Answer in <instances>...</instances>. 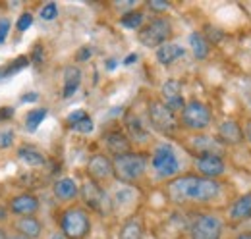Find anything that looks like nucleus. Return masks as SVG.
<instances>
[{"instance_id": "1", "label": "nucleus", "mask_w": 251, "mask_h": 239, "mask_svg": "<svg viewBox=\"0 0 251 239\" xmlns=\"http://www.w3.org/2000/svg\"><path fill=\"white\" fill-rule=\"evenodd\" d=\"M219 193L220 183L217 179H207L201 176H180L166 185V195L176 205L209 203Z\"/></svg>"}, {"instance_id": "2", "label": "nucleus", "mask_w": 251, "mask_h": 239, "mask_svg": "<svg viewBox=\"0 0 251 239\" xmlns=\"http://www.w3.org/2000/svg\"><path fill=\"white\" fill-rule=\"evenodd\" d=\"M114 178H118L124 183H135L147 172V156L141 152H126L112 158Z\"/></svg>"}, {"instance_id": "3", "label": "nucleus", "mask_w": 251, "mask_h": 239, "mask_svg": "<svg viewBox=\"0 0 251 239\" xmlns=\"http://www.w3.org/2000/svg\"><path fill=\"white\" fill-rule=\"evenodd\" d=\"M60 232L66 239H87L91 232V218L85 209L72 207L60 214Z\"/></svg>"}, {"instance_id": "4", "label": "nucleus", "mask_w": 251, "mask_h": 239, "mask_svg": "<svg viewBox=\"0 0 251 239\" xmlns=\"http://www.w3.org/2000/svg\"><path fill=\"white\" fill-rule=\"evenodd\" d=\"M151 166H153L157 178L160 179L174 178L180 172L178 154L170 145H158L153 152V156H151Z\"/></svg>"}, {"instance_id": "5", "label": "nucleus", "mask_w": 251, "mask_h": 239, "mask_svg": "<svg viewBox=\"0 0 251 239\" xmlns=\"http://www.w3.org/2000/svg\"><path fill=\"white\" fill-rule=\"evenodd\" d=\"M170 35H172V24L166 18H155L145 27H141L139 43L145 45L147 48H158V47L166 45Z\"/></svg>"}, {"instance_id": "6", "label": "nucleus", "mask_w": 251, "mask_h": 239, "mask_svg": "<svg viewBox=\"0 0 251 239\" xmlns=\"http://www.w3.org/2000/svg\"><path fill=\"white\" fill-rule=\"evenodd\" d=\"M182 114V125L191 131H203L211 125V110L207 104L199 100H189L186 102Z\"/></svg>"}, {"instance_id": "7", "label": "nucleus", "mask_w": 251, "mask_h": 239, "mask_svg": "<svg viewBox=\"0 0 251 239\" xmlns=\"http://www.w3.org/2000/svg\"><path fill=\"white\" fill-rule=\"evenodd\" d=\"M149 121L151 125L160 131V133H166V135H172L176 129H178V120L176 114L162 102V100H151L149 102Z\"/></svg>"}, {"instance_id": "8", "label": "nucleus", "mask_w": 251, "mask_h": 239, "mask_svg": "<svg viewBox=\"0 0 251 239\" xmlns=\"http://www.w3.org/2000/svg\"><path fill=\"white\" fill-rule=\"evenodd\" d=\"M85 205L99 214H108L112 210V199L106 195V191L93 179H87L79 189Z\"/></svg>"}, {"instance_id": "9", "label": "nucleus", "mask_w": 251, "mask_h": 239, "mask_svg": "<svg viewBox=\"0 0 251 239\" xmlns=\"http://www.w3.org/2000/svg\"><path fill=\"white\" fill-rule=\"evenodd\" d=\"M222 234V222L215 214H201L195 218L189 230L191 239H219Z\"/></svg>"}, {"instance_id": "10", "label": "nucleus", "mask_w": 251, "mask_h": 239, "mask_svg": "<svg viewBox=\"0 0 251 239\" xmlns=\"http://www.w3.org/2000/svg\"><path fill=\"white\" fill-rule=\"evenodd\" d=\"M195 170L201 174V178L215 179L224 174L226 166H224V160L220 158L219 154H215V152H203L195 160Z\"/></svg>"}, {"instance_id": "11", "label": "nucleus", "mask_w": 251, "mask_h": 239, "mask_svg": "<svg viewBox=\"0 0 251 239\" xmlns=\"http://www.w3.org/2000/svg\"><path fill=\"white\" fill-rule=\"evenodd\" d=\"M39 207H41L39 199L31 193H20V195L12 197L8 203V210L12 214H16L18 218L20 216H35L39 212Z\"/></svg>"}, {"instance_id": "12", "label": "nucleus", "mask_w": 251, "mask_h": 239, "mask_svg": "<svg viewBox=\"0 0 251 239\" xmlns=\"http://www.w3.org/2000/svg\"><path fill=\"white\" fill-rule=\"evenodd\" d=\"M87 174L89 178L100 183V181H106L114 176V168H112V160L104 154H95L93 158L89 160L87 164Z\"/></svg>"}, {"instance_id": "13", "label": "nucleus", "mask_w": 251, "mask_h": 239, "mask_svg": "<svg viewBox=\"0 0 251 239\" xmlns=\"http://www.w3.org/2000/svg\"><path fill=\"white\" fill-rule=\"evenodd\" d=\"M162 98H164V104L176 114V112H182L184 106H186V100H184V95H182V85L180 81L176 79H168L164 85H162Z\"/></svg>"}, {"instance_id": "14", "label": "nucleus", "mask_w": 251, "mask_h": 239, "mask_svg": "<svg viewBox=\"0 0 251 239\" xmlns=\"http://www.w3.org/2000/svg\"><path fill=\"white\" fill-rule=\"evenodd\" d=\"M14 232L27 239H39L43 236V224L35 216H20L14 220Z\"/></svg>"}, {"instance_id": "15", "label": "nucleus", "mask_w": 251, "mask_h": 239, "mask_svg": "<svg viewBox=\"0 0 251 239\" xmlns=\"http://www.w3.org/2000/svg\"><path fill=\"white\" fill-rule=\"evenodd\" d=\"M104 145H106V149L110 150L114 156L126 154V152H129V149H131V141H129V137L124 135L122 131H118V129L104 133Z\"/></svg>"}, {"instance_id": "16", "label": "nucleus", "mask_w": 251, "mask_h": 239, "mask_svg": "<svg viewBox=\"0 0 251 239\" xmlns=\"http://www.w3.org/2000/svg\"><path fill=\"white\" fill-rule=\"evenodd\" d=\"M219 137H220V141L226 143V145H238V143L244 141V129H242L236 121L226 120V121L220 123Z\"/></svg>"}, {"instance_id": "17", "label": "nucleus", "mask_w": 251, "mask_h": 239, "mask_svg": "<svg viewBox=\"0 0 251 239\" xmlns=\"http://www.w3.org/2000/svg\"><path fill=\"white\" fill-rule=\"evenodd\" d=\"M126 129H127V137L129 141H137V143H145L149 139V131L145 129V125L141 123V120L135 114H127L126 116Z\"/></svg>"}, {"instance_id": "18", "label": "nucleus", "mask_w": 251, "mask_h": 239, "mask_svg": "<svg viewBox=\"0 0 251 239\" xmlns=\"http://www.w3.org/2000/svg\"><path fill=\"white\" fill-rule=\"evenodd\" d=\"M52 191H54V195H56L60 201H74V199L79 195V187H77V183L72 178L58 179V181L54 183Z\"/></svg>"}, {"instance_id": "19", "label": "nucleus", "mask_w": 251, "mask_h": 239, "mask_svg": "<svg viewBox=\"0 0 251 239\" xmlns=\"http://www.w3.org/2000/svg\"><path fill=\"white\" fill-rule=\"evenodd\" d=\"M79 83H81V72H79V68L68 66L64 70V89H62L64 98H70L75 91L79 89Z\"/></svg>"}, {"instance_id": "20", "label": "nucleus", "mask_w": 251, "mask_h": 239, "mask_svg": "<svg viewBox=\"0 0 251 239\" xmlns=\"http://www.w3.org/2000/svg\"><path fill=\"white\" fill-rule=\"evenodd\" d=\"M184 54H186V48H182L180 45H174V43H166L157 48V60L162 66H170L172 62L182 58Z\"/></svg>"}, {"instance_id": "21", "label": "nucleus", "mask_w": 251, "mask_h": 239, "mask_svg": "<svg viewBox=\"0 0 251 239\" xmlns=\"http://www.w3.org/2000/svg\"><path fill=\"white\" fill-rule=\"evenodd\" d=\"M18 158H20L24 164L31 166V168H41V166L47 164L45 154L39 149H35V147H29V145H24V147L18 149Z\"/></svg>"}, {"instance_id": "22", "label": "nucleus", "mask_w": 251, "mask_h": 239, "mask_svg": "<svg viewBox=\"0 0 251 239\" xmlns=\"http://www.w3.org/2000/svg\"><path fill=\"white\" fill-rule=\"evenodd\" d=\"M251 216V193H246L244 197H240L234 207L230 210V218L234 222H240V220H246Z\"/></svg>"}, {"instance_id": "23", "label": "nucleus", "mask_w": 251, "mask_h": 239, "mask_svg": "<svg viewBox=\"0 0 251 239\" xmlns=\"http://www.w3.org/2000/svg\"><path fill=\"white\" fill-rule=\"evenodd\" d=\"M189 47H191V52H193V56L197 60H203L209 56V50H211V47H209V43H207V39L201 35V33H191L189 35Z\"/></svg>"}, {"instance_id": "24", "label": "nucleus", "mask_w": 251, "mask_h": 239, "mask_svg": "<svg viewBox=\"0 0 251 239\" xmlns=\"http://www.w3.org/2000/svg\"><path fill=\"white\" fill-rule=\"evenodd\" d=\"M27 66H29V58H27V56H20V58H16L14 62H10L8 66L0 68V81H4V79H10L12 75H16L18 72L25 70Z\"/></svg>"}, {"instance_id": "25", "label": "nucleus", "mask_w": 251, "mask_h": 239, "mask_svg": "<svg viewBox=\"0 0 251 239\" xmlns=\"http://www.w3.org/2000/svg\"><path fill=\"white\" fill-rule=\"evenodd\" d=\"M120 239H143V226L137 218H129L120 230Z\"/></svg>"}, {"instance_id": "26", "label": "nucleus", "mask_w": 251, "mask_h": 239, "mask_svg": "<svg viewBox=\"0 0 251 239\" xmlns=\"http://www.w3.org/2000/svg\"><path fill=\"white\" fill-rule=\"evenodd\" d=\"M47 114H49L47 108H37V110L27 112V116H25V129L31 131V133L37 131V127L43 123V120L47 118Z\"/></svg>"}, {"instance_id": "27", "label": "nucleus", "mask_w": 251, "mask_h": 239, "mask_svg": "<svg viewBox=\"0 0 251 239\" xmlns=\"http://www.w3.org/2000/svg\"><path fill=\"white\" fill-rule=\"evenodd\" d=\"M120 24L127 27V29H139L141 24H143V12L139 10H133V12H127L120 18Z\"/></svg>"}, {"instance_id": "28", "label": "nucleus", "mask_w": 251, "mask_h": 239, "mask_svg": "<svg viewBox=\"0 0 251 239\" xmlns=\"http://www.w3.org/2000/svg\"><path fill=\"white\" fill-rule=\"evenodd\" d=\"M56 16H58V6H56L54 2L45 4V6L41 8V12H39V18L45 20V22H52V20H56Z\"/></svg>"}, {"instance_id": "29", "label": "nucleus", "mask_w": 251, "mask_h": 239, "mask_svg": "<svg viewBox=\"0 0 251 239\" xmlns=\"http://www.w3.org/2000/svg\"><path fill=\"white\" fill-rule=\"evenodd\" d=\"M70 129H74V131H77V133H91L95 129V125H93V120L89 118H83V120H79L77 123H74V125H70Z\"/></svg>"}, {"instance_id": "30", "label": "nucleus", "mask_w": 251, "mask_h": 239, "mask_svg": "<svg viewBox=\"0 0 251 239\" xmlns=\"http://www.w3.org/2000/svg\"><path fill=\"white\" fill-rule=\"evenodd\" d=\"M31 24H33V16L29 14V12H25V14H22V16H20V20H18L16 27H18L20 33H24V31H27L29 27H31Z\"/></svg>"}, {"instance_id": "31", "label": "nucleus", "mask_w": 251, "mask_h": 239, "mask_svg": "<svg viewBox=\"0 0 251 239\" xmlns=\"http://www.w3.org/2000/svg\"><path fill=\"white\" fill-rule=\"evenodd\" d=\"M10 25H12L10 18H2V20H0V45L6 41V37H8V33H10Z\"/></svg>"}, {"instance_id": "32", "label": "nucleus", "mask_w": 251, "mask_h": 239, "mask_svg": "<svg viewBox=\"0 0 251 239\" xmlns=\"http://www.w3.org/2000/svg\"><path fill=\"white\" fill-rule=\"evenodd\" d=\"M12 143H14V131H12V129L2 131V133H0V147H2V149H4V147H12Z\"/></svg>"}, {"instance_id": "33", "label": "nucleus", "mask_w": 251, "mask_h": 239, "mask_svg": "<svg viewBox=\"0 0 251 239\" xmlns=\"http://www.w3.org/2000/svg\"><path fill=\"white\" fill-rule=\"evenodd\" d=\"M83 118H87V112L85 110H75V112H72L70 116H68V125H74V123H77L79 120H83Z\"/></svg>"}, {"instance_id": "34", "label": "nucleus", "mask_w": 251, "mask_h": 239, "mask_svg": "<svg viewBox=\"0 0 251 239\" xmlns=\"http://www.w3.org/2000/svg\"><path fill=\"white\" fill-rule=\"evenodd\" d=\"M147 6H149L153 12H164V10H168V6H170V4H168V2H164V0H151Z\"/></svg>"}, {"instance_id": "35", "label": "nucleus", "mask_w": 251, "mask_h": 239, "mask_svg": "<svg viewBox=\"0 0 251 239\" xmlns=\"http://www.w3.org/2000/svg\"><path fill=\"white\" fill-rule=\"evenodd\" d=\"M12 116H14V108H12V106H4V108H0V121L10 120Z\"/></svg>"}, {"instance_id": "36", "label": "nucleus", "mask_w": 251, "mask_h": 239, "mask_svg": "<svg viewBox=\"0 0 251 239\" xmlns=\"http://www.w3.org/2000/svg\"><path fill=\"white\" fill-rule=\"evenodd\" d=\"M91 54H93V50H91L89 47H83V48L77 52V60H89L91 58Z\"/></svg>"}, {"instance_id": "37", "label": "nucleus", "mask_w": 251, "mask_h": 239, "mask_svg": "<svg viewBox=\"0 0 251 239\" xmlns=\"http://www.w3.org/2000/svg\"><path fill=\"white\" fill-rule=\"evenodd\" d=\"M20 100H22V102H35V100H39V93H27V95H24Z\"/></svg>"}, {"instance_id": "38", "label": "nucleus", "mask_w": 251, "mask_h": 239, "mask_svg": "<svg viewBox=\"0 0 251 239\" xmlns=\"http://www.w3.org/2000/svg\"><path fill=\"white\" fill-rule=\"evenodd\" d=\"M33 60L35 62H41L43 60V47H35L33 48Z\"/></svg>"}, {"instance_id": "39", "label": "nucleus", "mask_w": 251, "mask_h": 239, "mask_svg": "<svg viewBox=\"0 0 251 239\" xmlns=\"http://www.w3.org/2000/svg\"><path fill=\"white\" fill-rule=\"evenodd\" d=\"M135 60H137V54H129V56L124 60V64L126 66H129V64H131V62H135Z\"/></svg>"}, {"instance_id": "40", "label": "nucleus", "mask_w": 251, "mask_h": 239, "mask_svg": "<svg viewBox=\"0 0 251 239\" xmlns=\"http://www.w3.org/2000/svg\"><path fill=\"white\" fill-rule=\"evenodd\" d=\"M6 239H27V238H24V236H20V234H8Z\"/></svg>"}, {"instance_id": "41", "label": "nucleus", "mask_w": 251, "mask_h": 239, "mask_svg": "<svg viewBox=\"0 0 251 239\" xmlns=\"http://www.w3.org/2000/svg\"><path fill=\"white\" fill-rule=\"evenodd\" d=\"M246 135H248V139H250V143H251V121L246 125Z\"/></svg>"}, {"instance_id": "42", "label": "nucleus", "mask_w": 251, "mask_h": 239, "mask_svg": "<svg viewBox=\"0 0 251 239\" xmlns=\"http://www.w3.org/2000/svg\"><path fill=\"white\" fill-rule=\"evenodd\" d=\"M236 239H251V232H246V234H240Z\"/></svg>"}, {"instance_id": "43", "label": "nucleus", "mask_w": 251, "mask_h": 239, "mask_svg": "<svg viewBox=\"0 0 251 239\" xmlns=\"http://www.w3.org/2000/svg\"><path fill=\"white\" fill-rule=\"evenodd\" d=\"M50 239H66V238H64V234H62V232H58V234H54V236H52V238H50Z\"/></svg>"}, {"instance_id": "44", "label": "nucleus", "mask_w": 251, "mask_h": 239, "mask_svg": "<svg viewBox=\"0 0 251 239\" xmlns=\"http://www.w3.org/2000/svg\"><path fill=\"white\" fill-rule=\"evenodd\" d=\"M108 68H110V70L116 68V60H108Z\"/></svg>"}, {"instance_id": "45", "label": "nucleus", "mask_w": 251, "mask_h": 239, "mask_svg": "<svg viewBox=\"0 0 251 239\" xmlns=\"http://www.w3.org/2000/svg\"><path fill=\"white\" fill-rule=\"evenodd\" d=\"M0 220H6V209H0Z\"/></svg>"}, {"instance_id": "46", "label": "nucleus", "mask_w": 251, "mask_h": 239, "mask_svg": "<svg viewBox=\"0 0 251 239\" xmlns=\"http://www.w3.org/2000/svg\"><path fill=\"white\" fill-rule=\"evenodd\" d=\"M6 238H8V234H6V232L0 228V239H6Z\"/></svg>"}]
</instances>
